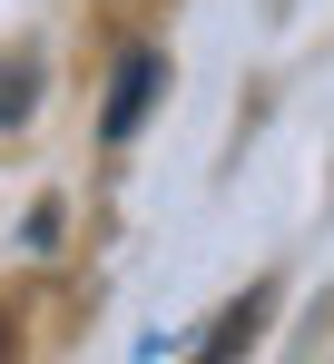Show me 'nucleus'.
I'll return each instance as SVG.
<instances>
[{
    "label": "nucleus",
    "instance_id": "3",
    "mask_svg": "<svg viewBox=\"0 0 334 364\" xmlns=\"http://www.w3.org/2000/svg\"><path fill=\"white\" fill-rule=\"evenodd\" d=\"M30 79L40 60H0V119H30Z\"/></svg>",
    "mask_w": 334,
    "mask_h": 364
},
{
    "label": "nucleus",
    "instance_id": "1",
    "mask_svg": "<svg viewBox=\"0 0 334 364\" xmlns=\"http://www.w3.org/2000/svg\"><path fill=\"white\" fill-rule=\"evenodd\" d=\"M148 89H158V60H148V50H138V60L118 69V99H109V138H128V128L148 119Z\"/></svg>",
    "mask_w": 334,
    "mask_h": 364
},
{
    "label": "nucleus",
    "instance_id": "2",
    "mask_svg": "<svg viewBox=\"0 0 334 364\" xmlns=\"http://www.w3.org/2000/svg\"><path fill=\"white\" fill-rule=\"evenodd\" d=\"M256 315H266V296H246V305H226L217 315V335H207V355H236L246 335H256Z\"/></svg>",
    "mask_w": 334,
    "mask_h": 364
},
{
    "label": "nucleus",
    "instance_id": "4",
    "mask_svg": "<svg viewBox=\"0 0 334 364\" xmlns=\"http://www.w3.org/2000/svg\"><path fill=\"white\" fill-rule=\"evenodd\" d=\"M0 345H10V325H0Z\"/></svg>",
    "mask_w": 334,
    "mask_h": 364
}]
</instances>
